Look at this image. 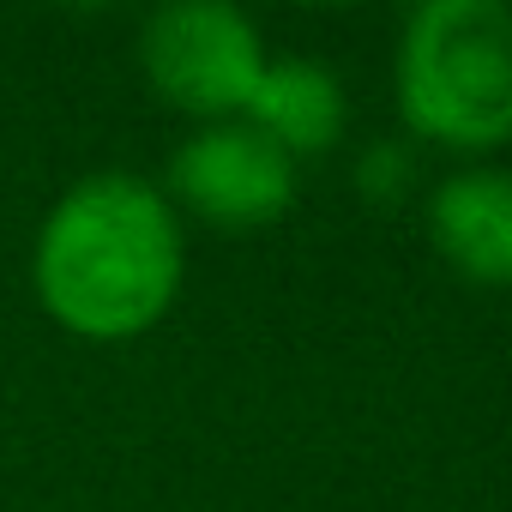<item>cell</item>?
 <instances>
[{
  "mask_svg": "<svg viewBox=\"0 0 512 512\" xmlns=\"http://www.w3.org/2000/svg\"><path fill=\"white\" fill-rule=\"evenodd\" d=\"M410 187V157L392 151V145H374L368 163H362V193L368 199H398Z\"/></svg>",
  "mask_w": 512,
  "mask_h": 512,
  "instance_id": "cell-7",
  "label": "cell"
},
{
  "mask_svg": "<svg viewBox=\"0 0 512 512\" xmlns=\"http://www.w3.org/2000/svg\"><path fill=\"white\" fill-rule=\"evenodd\" d=\"M175 193L223 223V229H253V223H272L290 211L296 199V157L278 151L260 127L247 121H217L205 133H193L175 151Z\"/></svg>",
  "mask_w": 512,
  "mask_h": 512,
  "instance_id": "cell-4",
  "label": "cell"
},
{
  "mask_svg": "<svg viewBox=\"0 0 512 512\" xmlns=\"http://www.w3.org/2000/svg\"><path fill=\"white\" fill-rule=\"evenodd\" d=\"M428 229H434V247L470 284H488V290L512 284V175L506 169L452 175L428 205Z\"/></svg>",
  "mask_w": 512,
  "mask_h": 512,
  "instance_id": "cell-5",
  "label": "cell"
},
{
  "mask_svg": "<svg viewBox=\"0 0 512 512\" xmlns=\"http://www.w3.org/2000/svg\"><path fill=\"white\" fill-rule=\"evenodd\" d=\"M181 223L139 175L79 181L37 235V296L79 338H139L181 290Z\"/></svg>",
  "mask_w": 512,
  "mask_h": 512,
  "instance_id": "cell-1",
  "label": "cell"
},
{
  "mask_svg": "<svg viewBox=\"0 0 512 512\" xmlns=\"http://www.w3.org/2000/svg\"><path fill=\"white\" fill-rule=\"evenodd\" d=\"M145 73L175 109L229 121L260 85L266 49L253 19L223 7V0H175L145 25Z\"/></svg>",
  "mask_w": 512,
  "mask_h": 512,
  "instance_id": "cell-3",
  "label": "cell"
},
{
  "mask_svg": "<svg viewBox=\"0 0 512 512\" xmlns=\"http://www.w3.org/2000/svg\"><path fill=\"white\" fill-rule=\"evenodd\" d=\"M398 103L422 139L458 151L512 139V13L500 0H428L398 49Z\"/></svg>",
  "mask_w": 512,
  "mask_h": 512,
  "instance_id": "cell-2",
  "label": "cell"
},
{
  "mask_svg": "<svg viewBox=\"0 0 512 512\" xmlns=\"http://www.w3.org/2000/svg\"><path fill=\"white\" fill-rule=\"evenodd\" d=\"M241 121L260 127L290 157H314L344 127V91H338V79L320 61H266Z\"/></svg>",
  "mask_w": 512,
  "mask_h": 512,
  "instance_id": "cell-6",
  "label": "cell"
}]
</instances>
